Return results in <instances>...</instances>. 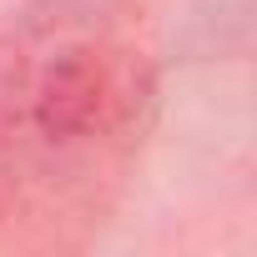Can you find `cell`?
<instances>
[{
  "label": "cell",
  "instance_id": "1",
  "mask_svg": "<svg viewBox=\"0 0 257 257\" xmlns=\"http://www.w3.org/2000/svg\"><path fill=\"white\" fill-rule=\"evenodd\" d=\"M121 101L126 96H121L111 61L91 46H71L36 81V126L51 142H76V137L111 126Z\"/></svg>",
  "mask_w": 257,
  "mask_h": 257
}]
</instances>
